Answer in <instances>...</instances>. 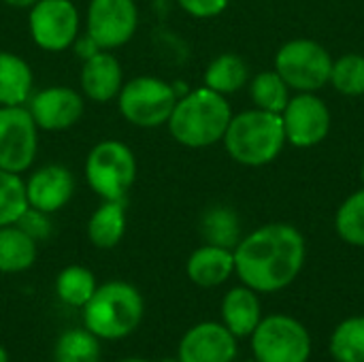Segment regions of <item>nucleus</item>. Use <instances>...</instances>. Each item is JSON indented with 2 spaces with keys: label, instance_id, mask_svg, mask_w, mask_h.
<instances>
[{
  "label": "nucleus",
  "instance_id": "nucleus-9",
  "mask_svg": "<svg viewBox=\"0 0 364 362\" xmlns=\"http://www.w3.org/2000/svg\"><path fill=\"white\" fill-rule=\"evenodd\" d=\"M38 151V126L28 107H0V169L23 173Z\"/></svg>",
  "mask_w": 364,
  "mask_h": 362
},
{
  "label": "nucleus",
  "instance_id": "nucleus-29",
  "mask_svg": "<svg viewBox=\"0 0 364 362\" xmlns=\"http://www.w3.org/2000/svg\"><path fill=\"white\" fill-rule=\"evenodd\" d=\"M337 235L356 247H364V188L350 194L335 215Z\"/></svg>",
  "mask_w": 364,
  "mask_h": 362
},
{
  "label": "nucleus",
  "instance_id": "nucleus-4",
  "mask_svg": "<svg viewBox=\"0 0 364 362\" xmlns=\"http://www.w3.org/2000/svg\"><path fill=\"white\" fill-rule=\"evenodd\" d=\"M222 141L235 162L245 166H264L273 162L286 145L282 115L262 109H250L232 115Z\"/></svg>",
  "mask_w": 364,
  "mask_h": 362
},
{
  "label": "nucleus",
  "instance_id": "nucleus-34",
  "mask_svg": "<svg viewBox=\"0 0 364 362\" xmlns=\"http://www.w3.org/2000/svg\"><path fill=\"white\" fill-rule=\"evenodd\" d=\"M9 6H15V9H30V6H34L38 0H4Z\"/></svg>",
  "mask_w": 364,
  "mask_h": 362
},
{
  "label": "nucleus",
  "instance_id": "nucleus-28",
  "mask_svg": "<svg viewBox=\"0 0 364 362\" xmlns=\"http://www.w3.org/2000/svg\"><path fill=\"white\" fill-rule=\"evenodd\" d=\"M28 207L26 181L19 173L0 169V226L17 224Z\"/></svg>",
  "mask_w": 364,
  "mask_h": 362
},
{
  "label": "nucleus",
  "instance_id": "nucleus-3",
  "mask_svg": "<svg viewBox=\"0 0 364 362\" xmlns=\"http://www.w3.org/2000/svg\"><path fill=\"white\" fill-rule=\"evenodd\" d=\"M145 314L141 292L128 282H107L83 307V324L102 341L130 337Z\"/></svg>",
  "mask_w": 364,
  "mask_h": 362
},
{
  "label": "nucleus",
  "instance_id": "nucleus-11",
  "mask_svg": "<svg viewBox=\"0 0 364 362\" xmlns=\"http://www.w3.org/2000/svg\"><path fill=\"white\" fill-rule=\"evenodd\" d=\"M139 28V9L134 0H90L87 34L100 49L126 45Z\"/></svg>",
  "mask_w": 364,
  "mask_h": 362
},
{
  "label": "nucleus",
  "instance_id": "nucleus-1",
  "mask_svg": "<svg viewBox=\"0 0 364 362\" xmlns=\"http://www.w3.org/2000/svg\"><path fill=\"white\" fill-rule=\"evenodd\" d=\"M235 273L256 292L288 288L301 273L307 256L305 239L292 224H267L237 243Z\"/></svg>",
  "mask_w": 364,
  "mask_h": 362
},
{
  "label": "nucleus",
  "instance_id": "nucleus-30",
  "mask_svg": "<svg viewBox=\"0 0 364 362\" xmlns=\"http://www.w3.org/2000/svg\"><path fill=\"white\" fill-rule=\"evenodd\" d=\"M333 87L343 96H363L364 94V55L346 53L333 62L331 81Z\"/></svg>",
  "mask_w": 364,
  "mask_h": 362
},
{
  "label": "nucleus",
  "instance_id": "nucleus-6",
  "mask_svg": "<svg viewBox=\"0 0 364 362\" xmlns=\"http://www.w3.org/2000/svg\"><path fill=\"white\" fill-rule=\"evenodd\" d=\"M177 92L171 83L158 77H136L122 85L117 94V107L126 122L139 128H158L168 122L175 105Z\"/></svg>",
  "mask_w": 364,
  "mask_h": 362
},
{
  "label": "nucleus",
  "instance_id": "nucleus-18",
  "mask_svg": "<svg viewBox=\"0 0 364 362\" xmlns=\"http://www.w3.org/2000/svg\"><path fill=\"white\" fill-rule=\"evenodd\" d=\"M262 320V307L258 292L247 286L230 288L222 301V324L237 337H252L256 326Z\"/></svg>",
  "mask_w": 364,
  "mask_h": 362
},
{
  "label": "nucleus",
  "instance_id": "nucleus-26",
  "mask_svg": "<svg viewBox=\"0 0 364 362\" xmlns=\"http://www.w3.org/2000/svg\"><path fill=\"white\" fill-rule=\"evenodd\" d=\"M328 348L337 362H364V316L343 320L333 331Z\"/></svg>",
  "mask_w": 364,
  "mask_h": 362
},
{
  "label": "nucleus",
  "instance_id": "nucleus-19",
  "mask_svg": "<svg viewBox=\"0 0 364 362\" xmlns=\"http://www.w3.org/2000/svg\"><path fill=\"white\" fill-rule=\"evenodd\" d=\"M32 68L11 51H0V107L26 105L32 96Z\"/></svg>",
  "mask_w": 364,
  "mask_h": 362
},
{
  "label": "nucleus",
  "instance_id": "nucleus-12",
  "mask_svg": "<svg viewBox=\"0 0 364 362\" xmlns=\"http://www.w3.org/2000/svg\"><path fill=\"white\" fill-rule=\"evenodd\" d=\"M286 143L294 147H314L331 132V111L314 92H299L282 111Z\"/></svg>",
  "mask_w": 364,
  "mask_h": 362
},
{
  "label": "nucleus",
  "instance_id": "nucleus-21",
  "mask_svg": "<svg viewBox=\"0 0 364 362\" xmlns=\"http://www.w3.org/2000/svg\"><path fill=\"white\" fill-rule=\"evenodd\" d=\"M36 260V241L17 224L0 226V273H23Z\"/></svg>",
  "mask_w": 364,
  "mask_h": 362
},
{
  "label": "nucleus",
  "instance_id": "nucleus-7",
  "mask_svg": "<svg viewBox=\"0 0 364 362\" xmlns=\"http://www.w3.org/2000/svg\"><path fill=\"white\" fill-rule=\"evenodd\" d=\"M250 339L258 362H307L311 356L309 331L292 316L262 318Z\"/></svg>",
  "mask_w": 364,
  "mask_h": 362
},
{
  "label": "nucleus",
  "instance_id": "nucleus-16",
  "mask_svg": "<svg viewBox=\"0 0 364 362\" xmlns=\"http://www.w3.org/2000/svg\"><path fill=\"white\" fill-rule=\"evenodd\" d=\"M79 83L81 92L94 102H109L117 98L124 85V70L119 60L107 49H100L92 58L83 60Z\"/></svg>",
  "mask_w": 364,
  "mask_h": 362
},
{
  "label": "nucleus",
  "instance_id": "nucleus-14",
  "mask_svg": "<svg viewBox=\"0 0 364 362\" xmlns=\"http://www.w3.org/2000/svg\"><path fill=\"white\" fill-rule=\"evenodd\" d=\"M237 337L222 322H200L179 341V362H235Z\"/></svg>",
  "mask_w": 364,
  "mask_h": 362
},
{
  "label": "nucleus",
  "instance_id": "nucleus-23",
  "mask_svg": "<svg viewBox=\"0 0 364 362\" xmlns=\"http://www.w3.org/2000/svg\"><path fill=\"white\" fill-rule=\"evenodd\" d=\"M96 288H98V284H96L94 273L85 267H79V265H70V267L62 269L58 280H55L58 299L64 305L77 307V309L85 307V303L92 299Z\"/></svg>",
  "mask_w": 364,
  "mask_h": 362
},
{
  "label": "nucleus",
  "instance_id": "nucleus-22",
  "mask_svg": "<svg viewBox=\"0 0 364 362\" xmlns=\"http://www.w3.org/2000/svg\"><path fill=\"white\" fill-rule=\"evenodd\" d=\"M250 79V68L237 53H222L205 70V87L226 96L239 92Z\"/></svg>",
  "mask_w": 364,
  "mask_h": 362
},
{
  "label": "nucleus",
  "instance_id": "nucleus-36",
  "mask_svg": "<svg viewBox=\"0 0 364 362\" xmlns=\"http://www.w3.org/2000/svg\"><path fill=\"white\" fill-rule=\"evenodd\" d=\"M0 362H9V354H6L4 346H0Z\"/></svg>",
  "mask_w": 364,
  "mask_h": 362
},
{
  "label": "nucleus",
  "instance_id": "nucleus-17",
  "mask_svg": "<svg viewBox=\"0 0 364 362\" xmlns=\"http://www.w3.org/2000/svg\"><path fill=\"white\" fill-rule=\"evenodd\" d=\"M186 273L190 282L200 288L222 286L235 273V252L228 247L205 243L190 254Z\"/></svg>",
  "mask_w": 364,
  "mask_h": 362
},
{
  "label": "nucleus",
  "instance_id": "nucleus-13",
  "mask_svg": "<svg viewBox=\"0 0 364 362\" xmlns=\"http://www.w3.org/2000/svg\"><path fill=\"white\" fill-rule=\"evenodd\" d=\"M28 111L41 130L60 132L75 126L85 111L83 96L66 85L45 87L30 96Z\"/></svg>",
  "mask_w": 364,
  "mask_h": 362
},
{
  "label": "nucleus",
  "instance_id": "nucleus-39",
  "mask_svg": "<svg viewBox=\"0 0 364 362\" xmlns=\"http://www.w3.org/2000/svg\"><path fill=\"white\" fill-rule=\"evenodd\" d=\"M245 362H258V361H256V358H254V361H245Z\"/></svg>",
  "mask_w": 364,
  "mask_h": 362
},
{
  "label": "nucleus",
  "instance_id": "nucleus-32",
  "mask_svg": "<svg viewBox=\"0 0 364 362\" xmlns=\"http://www.w3.org/2000/svg\"><path fill=\"white\" fill-rule=\"evenodd\" d=\"M179 6L192 15V17H198V19H209V17H215L220 15L230 0H177Z\"/></svg>",
  "mask_w": 364,
  "mask_h": 362
},
{
  "label": "nucleus",
  "instance_id": "nucleus-10",
  "mask_svg": "<svg viewBox=\"0 0 364 362\" xmlns=\"http://www.w3.org/2000/svg\"><path fill=\"white\" fill-rule=\"evenodd\" d=\"M32 41L45 51H64L79 36V11L70 0H38L30 6Z\"/></svg>",
  "mask_w": 364,
  "mask_h": 362
},
{
  "label": "nucleus",
  "instance_id": "nucleus-15",
  "mask_svg": "<svg viewBox=\"0 0 364 362\" xmlns=\"http://www.w3.org/2000/svg\"><path fill=\"white\" fill-rule=\"evenodd\" d=\"M73 194H75V177L62 164L41 166L26 181L28 205L49 215L66 207Z\"/></svg>",
  "mask_w": 364,
  "mask_h": 362
},
{
  "label": "nucleus",
  "instance_id": "nucleus-20",
  "mask_svg": "<svg viewBox=\"0 0 364 362\" xmlns=\"http://www.w3.org/2000/svg\"><path fill=\"white\" fill-rule=\"evenodd\" d=\"M126 233L124 201H102L87 222V239L98 250H113Z\"/></svg>",
  "mask_w": 364,
  "mask_h": 362
},
{
  "label": "nucleus",
  "instance_id": "nucleus-38",
  "mask_svg": "<svg viewBox=\"0 0 364 362\" xmlns=\"http://www.w3.org/2000/svg\"><path fill=\"white\" fill-rule=\"evenodd\" d=\"M160 362H179V361H160Z\"/></svg>",
  "mask_w": 364,
  "mask_h": 362
},
{
  "label": "nucleus",
  "instance_id": "nucleus-5",
  "mask_svg": "<svg viewBox=\"0 0 364 362\" xmlns=\"http://www.w3.org/2000/svg\"><path fill=\"white\" fill-rule=\"evenodd\" d=\"M85 179L102 201H124L136 179V158L132 149L115 139L100 141L87 154Z\"/></svg>",
  "mask_w": 364,
  "mask_h": 362
},
{
  "label": "nucleus",
  "instance_id": "nucleus-8",
  "mask_svg": "<svg viewBox=\"0 0 364 362\" xmlns=\"http://www.w3.org/2000/svg\"><path fill=\"white\" fill-rule=\"evenodd\" d=\"M275 70L296 92H318L331 81L333 58L311 38L286 43L275 55Z\"/></svg>",
  "mask_w": 364,
  "mask_h": 362
},
{
  "label": "nucleus",
  "instance_id": "nucleus-37",
  "mask_svg": "<svg viewBox=\"0 0 364 362\" xmlns=\"http://www.w3.org/2000/svg\"><path fill=\"white\" fill-rule=\"evenodd\" d=\"M360 179H363V183H364V162H363V169H360Z\"/></svg>",
  "mask_w": 364,
  "mask_h": 362
},
{
  "label": "nucleus",
  "instance_id": "nucleus-24",
  "mask_svg": "<svg viewBox=\"0 0 364 362\" xmlns=\"http://www.w3.org/2000/svg\"><path fill=\"white\" fill-rule=\"evenodd\" d=\"M53 362H100V339L85 326L64 331L55 341Z\"/></svg>",
  "mask_w": 364,
  "mask_h": 362
},
{
  "label": "nucleus",
  "instance_id": "nucleus-31",
  "mask_svg": "<svg viewBox=\"0 0 364 362\" xmlns=\"http://www.w3.org/2000/svg\"><path fill=\"white\" fill-rule=\"evenodd\" d=\"M17 226H19L26 235H30L34 241H43V239H47L49 233H51L49 213H43V211H38V209H32V207L26 209V213L19 218Z\"/></svg>",
  "mask_w": 364,
  "mask_h": 362
},
{
  "label": "nucleus",
  "instance_id": "nucleus-27",
  "mask_svg": "<svg viewBox=\"0 0 364 362\" xmlns=\"http://www.w3.org/2000/svg\"><path fill=\"white\" fill-rule=\"evenodd\" d=\"M288 90L290 87L277 75V70H264V73L256 75L250 83V96H252L256 109L279 113V115L290 100Z\"/></svg>",
  "mask_w": 364,
  "mask_h": 362
},
{
  "label": "nucleus",
  "instance_id": "nucleus-25",
  "mask_svg": "<svg viewBox=\"0 0 364 362\" xmlns=\"http://www.w3.org/2000/svg\"><path fill=\"white\" fill-rule=\"evenodd\" d=\"M200 230H203L205 241L211 243V245H220V247L235 250L237 243L241 241L239 218L228 207H213V209H209L203 215Z\"/></svg>",
  "mask_w": 364,
  "mask_h": 362
},
{
  "label": "nucleus",
  "instance_id": "nucleus-35",
  "mask_svg": "<svg viewBox=\"0 0 364 362\" xmlns=\"http://www.w3.org/2000/svg\"><path fill=\"white\" fill-rule=\"evenodd\" d=\"M117 362H149L147 358H136V356H130V358H122V361Z\"/></svg>",
  "mask_w": 364,
  "mask_h": 362
},
{
  "label": "nucleus",
  "instance_id": "nucleus-33",
  "mask_svg": "<svg viewBox=\"0 0 364 362\" xmlns=\"http://www.w3.org/2000/svg\"><path fill=\"white\" fill-rule=\"evenodd\" d=\"M73 45H75V51H77V55H79L81 60H87V58H92L94 53H98V51H100V47L96 45V41H94L90 34H85V36H77Z\"/></svg>",
  "mask_w": 364,
  "mask_h": 362
},
{
  "label": "nucleus",
  "instance_id": "nucleus-2",
  "mask_svg": "<svg viewBox=\"0 0 364 362\" xmlns=\"http://www.w3.org/2000/svg\"><path fill=\"white\" fill-rule=\"evenodd\" d=\"M230 117L232 111L226 96L209 87H198L177 98L166 126L179 145L200 149L224 139Z\"/></svg>",
  "mask_w": 364,
  "mask_h": 362
}]
</instances>
